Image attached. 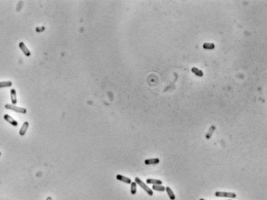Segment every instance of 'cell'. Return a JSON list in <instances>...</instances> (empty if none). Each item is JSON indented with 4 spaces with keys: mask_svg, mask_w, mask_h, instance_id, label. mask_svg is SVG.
Masks as SVG:
<instances>
[{
    "mask_svg": "<svg viewBox=\"0 0 267 200\" xmlns=\"http://www.w3.org/2000/svg\"><path fill=\"white\" fill-rule=\"evenodd\" d=\"M215 196L217 197H226L230 199H235L236 197V194L234 192H216Z\"/></svg>",
    "mask_w": 267,
    "mask_h": 200,
    "instance_id": "obj_3",
    "label": "cell"
},
{
    "mask_svg": "<svg viewBox=\"0 0 267 200\" xmlns=\"http://www.w3.org/2000/svg\"><path fill=\"white\" fill-rule=\"evenodd\" d=\"M29 126V122H24V123L23 124V125H22V127H21V129L19 130V135L20 136H24L26 134Z\"/></svg>",
    "mask_w": 267,
    "mask_h": 200,
    "instance_id": "obj_6",
    "label": "cell"
},
{
    "mask_svg": "<svg viewBox=\"0 0 267 200\" xmlns=\"http://www.w3.org/2000/svg\"><path fill=\"white\" fill-rule=\"evenodd\" d=\"M192 72L194 74H196L197 76H199V77L203 76V71H201L200 69H197L196 67H192Z\"/></svg>",
    "mask_w": 267,
    "mask_h": 200,
    "instance_id": "obj_12",
    "label": "cell"
},
{
    "mask_svg": "<svg viewBox=\"0 0 267 200\" xmlns=\"http://www.w3.org/2000/svg\"><path fill=\"white\" fill-rule=\"evenodd\" d=\"M19 48L21 49V50L23 51V53L26 56H31V53H30V51H29V49L27 48V46L25 45V43L24 42H21L20 43H19Z\"/></svg>",
    "mask_w": 267,
    "mask_h": 200,
    "instance_id": "obj_5",
    "label": "cell"
},
{
    "mask_svg": "<svg viewBox=\"0 0 267 200\" xmlns=\"http://www.w3.org/2000/svg\"><path fill=\"white\" fill-rule=\"evenodd\" d=\"M2 155V153H1V152H0V155Z\"/></svg>",
    "mask_w": 267,
    "mask_h": 200,
    "instance_id": "obj_20",
    "label": "cell"
},
{
    "mask_svg": "<svg viewBox=\"0 0 267 200\" xmlns=\"http://www.w3.org/2000/svg\"><path fill=\"white\" fill-rule=\"evenodd\" d=\"M199 200H206V199H200Z\"/></svg>",
    "mask_w": 267,
    "mask_h": 200,
    "instance_id": "obj_19",
    "label": "cell"
},
{
    "mask_svg": "<svg viewBox=\"0 0 267 200\" xmlns=\"http://www.w3.org/2000/svg\"><path fill=\"white\" fill-rule=\"evenodd\" d=\"M146 182L148 184H152V185H162V182L159 179H147Z\"/></svg>",
    "mask_w": 267,
    "mask_h": 200,
    "instance_id": "obj_10",
    "label": "cell"
},
{
    "mask_svg": "<svg viewBox=\"0 0 267 200\" xmlns=\"http://www.w3.org/2000/svg\"><path fill=\"white\" fill-rule=\"evenodd\" d=\"M136 182H131V194L132 195H135L136 193Z\"/></svg>",
    "mask_w": 267,
    "mask_h": 200,
    "instance_id": "obj_16",
    "label": "cell"
},
{
    "mask_svg": "<svg viewBox=\"0 0 267 200\" xmlns=\"http://www.w3.org/2000/svg\"><path fill=\"white\" fill-rule=\"evenodd\" d=\"M135 182H136V184H138L140 187H142L147 193L149 194V196H152V195H153V191L149 187V186H147L139 178H138V177H136V179H135Z\"/></svg>",
    "mask_w": 267,
    "mask_h": 200,
    "instance_id": "obj_1",
    "label": "cell"
},
{
    "mask_svg": "<svg viewBox=\"0 0 267 200\" xmlns=\"http://www.w3.org/2000/svg\"><path fill=\"white\" fill-rule=\"evenodd\" d=\"M203 47L206 49H213L215 48V44L213 43H209V42H206V43H204Z\"/></svg>",
    "mask_w": 267,
    "mask_h": 200,
    "instance_id": "obj_17",
    "label": "cell"
},
{
    "mask_svg": "<svg viewBox=\"0 0 267 200\" xmlns=\"http://www.w3.org/2000/svg\"><path fill=\"white\" fill-rule=\"evenodd\" d=\"M152 189L158 192H164L166 190V188L162 185H153Z\"/></svg>",
    "mask_w": 267,
    "mask_h": 200,
    "instance_id": "obj_13",
    "label": "cell"
},
{
    "mask_svg": "<svg viewBox=\"0 0 267 200\" xmlns=\"http://www.w3.org/2000/svg\"><path fill=\"white\" fill-rule=\"evenodd\" d=\"M3 118H4V119H5L6 122H8L9 123H10L12 125H13V126H17V125H18V122H16V120H15V119H14L12 117H11L9 115H4Z\"/></svg>",
    "mask_w": 267,
    "mask_h": 200,
    "instance_id": "obj_4",
    "label": "cell"
},
{
    "mask_svg": "<svg viewBox=\"0 0 267 200\" xmlns=\"http://www.w3.org/2000/svg\"><path fill=\"white\" fill-rule=\"evenodd\" d=\"M5 108L7 109H10V110H12V111H15L16 113H22V114H25L26 113L27 110L25 109V108H22V107H18L15 105H10V104H6L5 105Z\"/></svg>",
    "mask_w": 267,
    "mask_h": 200,
    "instance_id": "obj_2",
    "label": "cell"
},
{
    "mask_svg": "<svg viewBox=\"0 0 267 200\" xmlns=\"http://www.w3.org/2000/svg\"><path fill=\"white\" fill-rule=\"evenodd\" d=\"M160 160L158 158H154V159H146L145 161V164L146 165H153V164H158L159 163Z\"/></svg>",
    "mask_w": 267,
    "mask_h": 200,
    "instance_id": "obj_9",
    "label": "cell"
},
{
    "mask_svg": "<svg viewBox=\"0 0 267 200\" xmlns=\"http://www.w3.org/2000/svg\"><path fill=\"white\" fill-rule=\"evenodd\" d=\"M215 129H216V126H215V125H211V127L209 128L207 134H206V137L207 139L211 138V136H212V135L213 134V132L215 131Z\"/></svg>",
    "mask_w": 267,
    "mask_h": 200,
    "instance_id": "obj_14",
    "label": "cell"
},
{
    "mask_svg": "<svg viewBox=\"0 0 267 200\" xmlns=\"http://www.w3.org/2000/svg\"><path fill=\"white\" fill-rule=\"evenodd\" d=\"M116 179L118 180H119V181H121V182H123L126 183V184H131V182H132V180L129 178H127V177L123 176L122 175H116Z\"/></svg>",
    "mask_w": 267,
    "mask_h": 200,
    "instance_id": "obj_7",
    "label": "cell"
},
{
    "mask_svg": "<svg viewBox=\"0 0 267 200\" xmlns=\"http://www.w3.org/2000/svg\"><path fill=\"white\" fill-rule=\"evenodd\" d=\"M46 200H53V199H52V197L49 196V197H47V199H46Z\"/></svg>",
    "mask_w": 267,
    "mask_h": 200,
    "instance_id": "obj_18",
    "label": "cell"
},
{
    "mask_svg": "<svg viewBox=\"0 0 267 200\" xmlns=\"http://www.w3.org/2000/svg\"><path fill=\"white\" fill-rule=\"evenodd\" d=\"M166 192H167V194L169 195V199H170L171 200L176 199V196H175V195H174V193H173V190L170 189V187L167 186V187L166 188Z\"/></svg>",
    "mask_w": 267,
    "mask_h": 200,
    "instance_id": "obj_11",
    "label": "cell"
},
{
    "mask_svg": "<svg viewBox=\"0 0 267 200\" xmlns=\"http://www.w3.org/2000/svg\"><path fill=\"white\" fill-rule=\"evenodd\" d=\"M12 86V83L11 81H4L0 82V88H5V87H10Z\"/></svg>",
    "mask_w": 267,
    "mask_h": 200,
    "instance_id": "obj_15",
    "label": "cell"
},
{
    "mask_svg": "<svg viewBox=\"0 0 267 200\" xmlns=\"http://www.w3.org/2000/svg\"><path fill=\"white\" fill-rule=\"evenodd\" d=\"M11 101L12 105H16L17 103V98H16V92L14 88L11 89Z\"/></svg>",
    "mask_w": 267,
    "mask_h": 200,
    "instance_id": "obj_8",
    "label": "cell"
}]
</instances>
